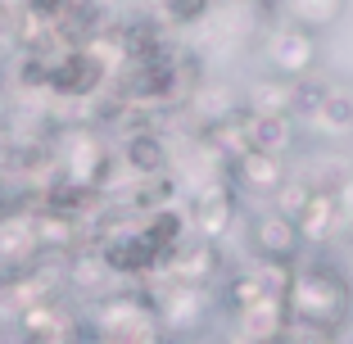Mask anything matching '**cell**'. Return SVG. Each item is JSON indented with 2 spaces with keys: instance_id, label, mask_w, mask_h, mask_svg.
<instances>
[{
  "instance_id": "19",
  "label": "cell",
  "mask_w": 353,
  "mask_h": 344,
  "mask_svg": "<svg viewBox=\"0 0 353 344\" xmlns=\"http://www.w3.org/2000/svg\"><path fill=\"white\" fill-rule=\"evenodd\" d=\"M317 123L331 127V132H349L353 127V95L349 91H331L326 105H322V114H317Z\"/></svg>"
},
{
  "instance_id": "5",
  "label": "cell",
  "mask_w": 353,
  "mask_h": 344,
  "mask_svg": "<svg viewBox=\"0 0 353 344\" xmlns=\"http://www.w3.org/2000/svg\"><path fill=\"white\" fill-rule=\"evenodd\" d=\"M236 209H240V195L231 186H204L195 195V204H190V227H195L199 240L218 245L236 222Z\"/></svg>"
},
{
  "instance_id": "9",
  "label": "cell",
  "mask_w": 353,
  "mask_h": 344,
  "mask_svg": "<svg viewBox=\"0 0 353 344\" xmlns=\"http://www.w3.org/2000/svg\"><path fill=\"white\" fill-rule=\"evenodd\" d=\"M123 163L132 168L141 181H163V172L172 168V154H168L163 136L150 132V127H141V132H127V141H123Z\"/></svg>"
},
{
  "instance_id": "1",
  "label": "cell",
  "mask_w": 353,
  "mask_h": 344,
  "mask_svg": "<svg viewBox=\"0 0 353 344\" xmlns=\"http://www.w3.org/2000/svg\"><path fill=\"white\" fill-rule=\"evenodd\" d=\"M349 281L344 272L331 263H299L285 290V313H290L294 331H312V335H335L344 326L349 313Z\"/></svg>"
},
{
  "instance_id": "23",
  "label": "cell",
  "mask_w": 353,
  "mask_h": 344,
  "mask_svg": "<svg viewBox=\"0 0 353 344\" xmlns=\"http://www.w3.org/2000/svg\"><path fill=\"white\" fill-rule=\"evenodd\" d=\"M254 5H259V14H285L290 0H254Z\"/></svg>"
},
{
  "instance_id": "15",
  "label": "cell",
  "mask_w": 353,
  "mask_h": 344,
  "mask_svg": "<svg viewBox=\"0 0 353 344\" xmlns=\"http://www.w3.org/2000/svg\"><path fill=\"white\" fill-rule=\"evenodd\" d=\"M340 10H344V0H290V5H285L290 23H294V28H303V32L331 28V23L340 19Z\"/></svg>"
},
{
  "instance_id": "25",
  "label": "cell",
  "mask_w": 353,
  "mask_h": 344,
  "mask_svg": "<svg viewBox=\"0 0 353 344\" xmlns=\"http://www.w3.org/2000/svg\"><path fill=\"white\" fill-rule=\"evenodd\" d=\"M344 281H349V290H353V263H349V267H344Z\"/></svg>"
},
{
  "instance_id": "22",
  "label": "cell",
  "mask_w": 353,
  "mask_h": 344,
  "mask_svg": "<svg viewBox=\"0 0 353 344\" xmlns=\"http://www.w3.org/2000/svg\"><path fill=\"white\" fill-rule=\"evenodd\" d=\"M77 5H82V0H28V10H37L41 19H50L54 28H59V19H68Z\"/></svg>"
},
{
  "instance_id": "7",
  "label": "cell",
  "mask_w": 353,
  "mask_h": 344,
  "mask_svg": "<svg viewBox=\"0 0 353 344\" xmlns=\"http://www.w3.org/2000/svg\"><path fill=\"white\" fill-rule=\"evenodd\" d=\"M37 254H41L37 218H0V272H5V276L32 272Z\"/></svg>"
},
{
  "instance_id": "4",
  "label": "cell",
  "mask_w": 353,
  "mask_h": 344,
  "mask_svg": "<svg viewBox=\"0 0 353 344\" xmlns=\"http://www.w3.org/2000/svg\"><path fill=\"white\" fill-rule=\"evenodd\" d=\"M100 259L109 263V272H114V276H145V272L163 267V263H159V254L145 245L141 227H118V231H109V240L100 245Z\"/></svg>"
},
{
  "instance_id": "16",
  "label": "cell",
  "mask_w": 353,
  "mask_h": 344,
  "mask_svg": "<svg viewBox=\"0 0 353 344\" xmlns=\"http://www.w3.org/2000/svg\"><path fill=\"white\" fill-rule=\"evenodd\" d=\"M335 86L326 82V77H299L294 82V91H290V114H299V118H312L317 123V114H322V105H326V95H331Z\"/></svg>"
},
{
  "instance_id": "21",
  "label": "cell",
  "mask_w": 353,
  "mask_h": 344,
  "mask_svg": "<svg viewBox=\"0 0 353 344\" xmlns=\"http://www.w3.org/2000/svg\"><path fill=\"white\" fill-rule=\"evenodd\" d=\"M208 10H213V0H168V19L172 23H199L208 19Z\"/></svg>"
},
{
  "instance_id": "3",
  "label": "cell",
  "mask_w": 353,
  "mask_h": 344,
  "mask_svg": "<svg viewBox=\"0 0 353 344\" xmlns=\"http://www.w3.org/2000/svg\"><path fill=\"white\" fill-rule=\"evenodd\" d=\"M254 254L259 263H276V267H299V250H303V231L294 218H285L281 209H268L254 218Z\"/></svg>"
},
{
  "instance_id": "6",
  "label": "cell",
  "mask_w": 353,
  "mask_h": 344,
  "mask_svg": "<svg viewBox=\"0 0 353 344\" xmlns=\"http://www.w3.org/2000/svg\"><path fill=\"white\" fill-rule=\"evenodd\" d=\"M272 63H276V77L285 82H299V77H312V63H317V41H312V32L303 28H276L272 32V45H268Z\"/></svg>"
},
{
  "instance_id": "13",
  "label": "cell",
  "mask_w": 353,
  "mask_h": 344,
  "mask_svg": "<svg viewBox=\"0 0 353 344\" xmlns=\"http://www.w3.org/2000/svg\"><path fill=\"white\" fill-rule=\"evenodd\" d=\"M294 141V127L285 114H250V150L281 159Z\"/></svg>"
},
{
  "instance_id": "14",
  "label": "cell",
  "mask_w": 353,
  "mask_h": 344,
  "mask_svg": "<svg viewBox=\"0 0 353 344\" xmlns=\"http://www.w3.org/2000/svg\"><path fill=\"white\" fill-rule=\"evenodd\" d=\"M290 91H294V82H285V77H259L250 91L240 95V109L245 114H285L290 118Z\"/></svg>"
},
{
  "instance_id": "18",
  "label": "cell",
  "mask_w": 353,
  "mask_h": 344,
  "mask_svg": "<svg viewBox=\"0 0 353 344\" xmlns=\"http://www.w3.org/2000/svg\"><path fill=\"white\" fill-rule=\"evenodd\" d=\"M104 281H109V263L100 259V250L68 263V285H77L82 294H104Z\"/></svg>"
},
{
  "instance_id": "11",
  "label": "cell",
  "mask_w": 353,
  "mask_h": 344,
  "mask_svg": "<svg viewBox=\"0 0 353 344\" xmlns=\"http://www.w3.org/2000/svg\"><path fill=\"white\" fill-rule=\"evenodd\" d=\"M240 340L245 344H281L290 331V313H285V299H263L254 303L250 313H240Z\"/></svg>"
},
{
  "instance_id": "24",
  "label": "cell",
  "mask_w": 353,
  "mask_h": 344,
  "mask_svg": "<svg viewBox=\"0 0 353 344\" xmlns=\"http://www.w3.org/2000/svg\"><path fill=\"white\" fill-rule=\"evenodd\" d=\"M340 209L349 213V222H353V181H344V190H340Z\"/></svg>"
},
{
  "instance_id": "17",
  "label": "cell",
  "mask_w": 353,
  "mask_h": 344,
  "mask_svg": "<svg viewBox=\"0 0 353 344\" xmlns=\"http://www.w3.org/2000/svg\"><path fill=\"white\" fill-rule=\"evenodd\" d=\"M222 294H227V308H231L236 317H240V313H250L254 303L272 299V294H268V285L259 281V272H236V276L227 281V290H222Z\"/></svg>"
},
{
  "instance_id": "12",
  "label": "cell",
  "mask_w": 353,
  "mask_h": 344,
  "mask_svg": "<svg viewBox=\"0 0 353 344\" xmlns=\"http://www.w3.org/2000/svg\"><path fill=\"white\" fill-rule=\"evenodd\" d=\"M213 272H218V250L208 245V240H195V245H181L168 263V276L172 285H190V290H204L213 281Z\"/></svg>"
},
{
  "instance_id": "8",
  "label": "cell",
  "mask_w": 353,
  "mask_h": 344,
  "mask_svg": "<svg viewBox=\"0 0 353 344\" xmlns=\"http://www.w3.org/2000/svg\"><path fill=\"white\" fill-rule=\"evenodd\" d=\"M227 177H231V190H236V195H245V190L276 195V190L285 186V168H281V159H272V154L245 150L240 159H231V163H227Z\"/></svg>"
},
{
  "instance_id": "2",
  "label": "cell",
  "mask_w": 353,
  "mask_h": 344,
  "mask_svg": "<svg viewBox=\"0 0 353 344\" xmlns=\"http://www.w3.org/2000/svg\"><path fill=\"white\" fill-rule=\"evenodd\" d=\"M104 77H109L104 54L95 50V45H73L68 54H59V59H54L50 86H46V91L68 95V100H86V95H95L104 86Z\"/></svg>"
},
{
  "instance_id": "20",
  "label": "cell",
  "mask_w": 353,
  "mask_h": 344,
  "mask_svg": "<svg viewBox=\"0 0 353 344\" xmlns=\"http://www.w3.org/2000/svg\"><path fill=\"white\" fill-rule=\"evenodd\" d=\"M50 68H54V59H46V50H23L14 73H19L23 86H50Z\"/></svg>"
},
{
  "instance_id": "10",
  "label": "cell",
  "mask_w": 353,
  "mask_h": 344,
  "mask_svg": "<svg viewBox=\"0 0 353 344\" xmlns=\"http://www.w3.org/2000/svg\"><path fill=\"white\" fill-rule=\"evenodd\" d=\"M294 222H299V231H303V245L326 240L335 231V222H340V190H331V186H308V195H303Z\"/></svg>"
}]
</instances>
